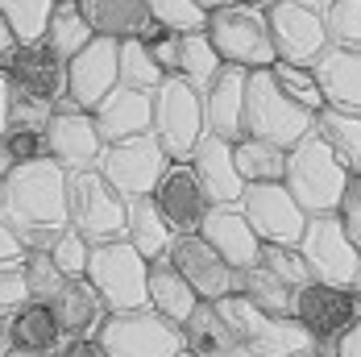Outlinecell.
I'll return each instance as SVG.
<instances>
[{"mask_svg":"<svg viewBox=\"0 0 361 357\" xmlns=\"http://www.w3.org/2000/svg\"><path fill=\"white\" fill-rule=\"evenodd\" d=\"M0 220L21 237L25 250H50L59 233L71 229L67 171L54 158L13 167V175L0 183Z\"/></svg>","mask_w":361,"mask_h":357,"instance_id":"obj_1","label":"cell"},{"mask_svg":"<svg viewBox=\"0 0 361 357\" xmlns=\"http://www.w3.org/2000/svg\"><path fill=\"white\" fill-rule=\"evenodd\" d=\"M349 171L341 167V158L328 150L316 129L295 142L287 150V175H283V187L295 195V204L303 208L307 216H328L341 208L345 200V187H349Z\"/></svg>","mask_w":361,"mask_h":357,"instance_id":"obj_2","label":"cell"},{"mask_svg":"<svg viewBox=\"0 0 361 357\" xmlns=\"http://www.w3.org/2000/svg\"><path fill=\"white\" fill-rule=\"evenodd\" d=\"M316 129V116L307 108H299L287 92L274 83L270 67L250 71L245 79V112H241V138H257V142L283 145L290 150Z\"/></svg>","mask_w":361,"mask_h":357,"instance_id":"obj_3","label":"cell"},{"mask_svg":"<svg viewBox=\"0 0 361 357\" xmlns=\"http://www.w3.org/2000/svg\"><path fill=\"white\" fill-rule=\"evenodd\" d=\"M216 312L233 328L237 345L253 357H299L312 349V337L303 332V324L295 316H270L257 303H250L241 291L216 299Z\"/></svg>","mask_w":361,"mask_h":357,"instance_id":"obj_4","label":"cell"},{"mask_svg":"<svg viewBox=\"0 0 361 357\" xmlns=\"http://www.w3.org/2000/svg\"><path fill=\"white\" fill-rule=\"evenodd\" d=\"M204 34L212 37L220 63H228V67L262 71V67H274V59H279L274 42H270V25H266V8H257L250 0L212 8Z\"/></svg>","mask_w":361,"mask_h":357,"instance_id":"obj_5","label":"cell"},{"mask_svg":"<svg viewBox=\"0 0 361 357\" xmlns=\"http://www.w3.org/2000/svg\"><path fill=\"white\" fill-rule=\"evenodd\" d=\"M204 100L191 83L179 75H166L154 87V116H149V138L166 150L171 162H191L195 145L204 142Z\"/></svg>","mask_w":361,"mask_h":357,"instance_id":"obj_6","label":"cell"},{"mask_svg":"<svg viewBox=\"0 0 361 357\" xmlns=\"http://www.w3.org/2000/svg\"><path fill=\"white\" fill-rule=\"evenodd\" d=\"M67 216H71V229L83 233L92 246L121 241L129 200L100 171H67Z\"/></svg>","mask_w":361,"mask_h":357,"instance_id":"obj_7","label":"cell"},{"mask_svg":"<svg viewBox=\"0 0 361 357\" xmlns=\"http://www.w3.org/2000/svg\"><path fill=\"white\" fill-rule=\"evenodd\" d=\"M87 279L109 303V312H137L149 308V262L133 250L125 237L92 246L87 258Z\"/></svg>","mask_w":361,"mask_h":357,"instance_id":"obj_8","label":"cell"},{"mask_svg":"<svg viewBox=\"0 0 361 357\" xmlns=\"http://www.w3.org/2000/svg\"><path fill=\"white\" fill-rule=\"evenodd\" d=\"M299 253L307 262V274L316 283L328 286H341V291H357L361 286V253L357 246L349 241L341 216L328 212V216H307V229L299 237Z\"/></svg>","mask_w":361,"mask_h":357,"instance_id":"obj_9","label":"cell"},{"mask_svg":"<svg viewBox=\"0 0 361 357\" xmlns=\"http://www.w3.org/2000/svg\"><path fill=\"white\" fill-rule=\"evenodd\" d=\"M100 345L109 357H183V328L158 316L154 308L109 312L100 328Z\"/></svg>","mask_w":361,"mask_h":357,"instance_id":"obj_10","label":"cell"},{"mask_svg":"<svg viewBox=\"0 0 361 357\" xmlns=\"http://www.w3.org/2000/svg\"><path fill=\"white\" fill-rule=\"evenodd\" d=\"M290 316L303 324V332L312 337V349L320 357H336V341L361 320L357 316V303L349 291L341 286H328V283H303L295 286V308Z\"/></svg>","mask_w":361,"mask_h":357,"instance_id":"obj_11","label":"cell"},{"mask_svg":"<svg viewBox=\"0 0 361 357\" xmlns=\"http://www.w3.org/2000/svg\"><path fill=\"white\" fill-rule=\"evenodd\" d=\"M46 154L63 171H96L104 158V138L96 129V116L71 100H59L46 121Z\"/></svg>","mask_w":361,"mask_h":357,"instance_id":"obj_12","label":"cell"},{"mask_svg":"<svg viewBox=\"0 0 361 357\" xmlns=\"http://www.w3.org/2000/svg\"><path fill=\"white\" fill-rule=\"evenodd\" d=\"M250 229L262 237V246H299L303 229H307V212L295 204L283 183H245L241 204H237Z\"/></svg>","mask_w":361,"mask_h":357,"instance_id":"obj_13","label":"cell"},{"mask_svg":"<svg viewBox=\"0 0 361 357\" xmlns=\"http://www.w3.org/2000/svg\"><path fill=\"white\" fill-rule=\"evenodd\" d=\"M166 162H171L166 150L154 142L149 133H142V138H129V142L104 145V158H100L96 171L109 178L125 200H137V195H154Z\"/></svg>","mask_w":361,"mask_h":357,"instance_id":"obj_14","label":"cell"},{"mask_svg":"<svg viewBox=\"0 0 361 357\" xmlns=\"http://www.w3.org/2000/svg\"><path fill=\"white\" fill-rule=\"evenodd\" d=\"M266 25H270V42L274 54L283 63H303L316 67V59L328 50V34L320 21V8L299 4V0H274L266 8Z\"/></svg>","mask_w":361,"mask_h":357,"instance_id":"obj_15","label":"cell"},{"mask_svg":"<svg viewBox=\"0 0 361 357\" xmlns=\"http://www.w3.org/2000/svg\"><path fill=\"white\" fill-rule=\"evenodd\" d=\"M166 258H171V266L179 270L183 279L195 286V295L208 299V303H216V299H224V295L237 291V270H233L200 233H175Z\"/></svg>","mask_w":361,"mask_h":357,"instance_id":"obj_16","label":"cell"},{"mask_svg":"<svg viewBox=\"0 0 361 357\" xmlns=\"http://www.w3.org/2000/svg\"><path fill=\"white\" fill-rule=\"evenodd\" d=\"M0 71L8 75L13 87L30 92V96H37V100H50V104L67 100V59H63L46 37L21 42L17 54H13Z\"/></svg>","mask_w":361,"mask_h":357,"instance_id":"obj_17","label":"cell"},{"mask_svg":"<svg viewBox=\"0 0 361 357\" xmlns=\"http://www.w3.org/2000/svg\"><path fill=\"white\" fill-rule=\"evenodd\" d=\"M116 50H121L116 37L96 34L79 54L67 59V100H71V104L92 112V108L121 83V79H116Z\"/></svg>","mask_w":361,"mask_h":357,"instance_id":"obj_18","label":"cell"},{"mask_svg":"<svg viewBox=\"0 0 361 357\" xmlns=\"http://www.w3.org/2000/svg\"><path fill=\"white\" fill-rule=\"evenodd\" d=\"M154 204H158V212L166 216V224L175 233H200L204 216L212 208L191 162H166V171L154 187Z\"/></svg>","mask_w":361,"mask_h":357,"instance_id":"obj_19","label":"cell"},{"mask_svg":"<svg viewBox=\"0 0 361 357\" xmlns=\"http://www.w3.org/2000/svg\"><path fill=\"white\" fill-rule=\"evenodd\" d=\"M200 237L233 270H250V266L262 262V237L250 229V220H245V212L237 204H212L208 216H204V224H200Z\"/></svg>","mask_w":361,"mask_h":357,"instance_id":"obj_20","label":"cell"},{"mask_svg":"<svg viewBox=\"0 0 361 357\" xmlns=\"http://www.w3.org/2000/svg\"><path fill=\"white\" fill-rule=\"evenodd\" d=\"M96 116V129L104 145L112 142H129V138H142L149 133V116H154V92H137V87H125L116 83L100 104L92 108Z\"/></svg>","mask_w":361,"mask_h":357,"instance_id":"obj_21","label":"cell"},{"mask_svg":"<svg viewBox=\"0 0 361 357\" xmlns=\"http://www.w3.org/2000/svg\"><path fill=\"white\" fill-rule=\"evenodd\" d=\"M245 79L250 71L245 67H220L212 79H208V87L200 92V100H204V125H208V133H216V138H228V142H241V112H245Z\"/></svg>","mask_w":361,"mask_h":357,"instance_id":"obj_22","label":"cell"},{"mask_svg":"<svg viewBox=\"0 0 361 357\" xmlns=\"http://www.w3.org/2000/svg\"><path fill=\"white\" fill-rule=\"evenodd\" d=\"M191 167L200 175V187H204L208 204H241L245 178L237 171V158H233V142L228 138L204 133V142L195 145V154H191Z\"/></svg>","mask_w":361,"mask_h":357,"instance_id":"obj_23","label":"cell"},{"mask_svg":"<svg viewBox=\"0 0 361 357\" xmlns=\"http://www.w3.org/2000/svg\"><path fill=\"white\" fill-rule=\"evenodd\" d=\"M54 316H59V328L63 337H100V328L109 320V303L100 299V291L92 286V279H67L59 286V295L50 299Z\"/></svg>","mask_w":361,"mask_h":357,"instance_id":"obj_24","label":"cell"},{"mask_svg":"<svg viewBox=\"0 0 361 357\" xmlns=\"http://www.w3.org/2000/svg\"><path fill=\"white\" fill-rule=\"evenodd\" d=\"M316 79H320V92H324V108L361 112V50L328 46L316 59Z\"/></svg>","mask_w":361,"mask_h":357,"instance_id":"obj_25","label":"cell"},{"mask_svg":"<svg viewBox=\"0 0 361 357\" xmlns=\"http://www.w3.org/2000/svg\"><path fill=\"white\" fill-rule=\"evenodd\" d=\"M4 332L13 341V349H25V353H59L63 349V328H59V316L46 299H25L8 320H4Z\"/></svg>","mask_w":361,"mask_h":357,"instance_id":"obj_26","label":"cell"},{"mask_svg":"<svg viewBox=\"0 0 361 357\" xmlns=\"http://www.w3.org/2000/svg\"><path fill=\"white\" fill-rule=\"evenodd\" d=\"M149 308H154L158 316H166L171 324H179V328L191 320V312L200 308L195 286L187 283L175 266H171V258L149 262Z\"/></svg>","mask_w":361,"mask_h":357,"instance_id":"obj_27","label":"cell"},{"mask_svg":"<svg viewBox=\"0 0 361 357\" xmlns=\"http://www.w3.org/2000/svg\"><path fill=\"white\" fill-rule=\"evenodd\" d=\"M125 241L142 253L145 262L166 258L171 241H175V229L166 224V216L158 212L154 195H137V200H129V216H125Z\"/></svg>","mask_w":361,"mask_h":357,"instance_id":"obj_28","label":"cell"},{"mask_svg":"<svg viewBox=\"0 0 361 357\" xmlns=\"http://www.w3.org/2000/svg\"><path fill=\"white\" fill-rule=\"evenodd\" d=\"M183 349L191 357H233L241 345H237L233 328L224 324V316L216 312V303L200 299V308L191 312V320L183 324Z\"/></svg>","mask_w":361,"mask_h":357,"instance_id":"obj_29","label":"cell"},{"mask_svg":"<svg viewBox=\"0 0 361 357\" xmlns=\"http://www.w3.org/2000/svg\"><path fill=\"white\" fill-rule=\"evenodd\" d=\"M83 21L92 25V34L100 37H137L142 21L149 17L145 13V0H75Z\"/></svg>","mask_w":361,"mask_h":357,"instance_id":"obj_30","label":"cell"},{"mask_svg":"<svg viewBox=\"0 0 361 357\" xmlns=\"http://www.w3.org/2000/svg\"><path fill=\"white\" fill-rule=\"evenodd\" d=\"M316 138L341 158V167L349 175H361V112L320 108L316 112Z\"/></svg>","mask_w":361,"mask_h":357,"instance_id":"obj_31","label":"cell"},{"mask_svg":"<svg viewBox=\"0 0 361 357\" xmlns=\"http://www.w3.org/2000/svg\"><path fill=\"white\" fill-rule=\"evenodd\" d=\"M237 291L270 316H290V308H295V286H287L279 274H270L262 262L250 270H237Z\"/></svg>","mask_w":361,"mask_h":357,"instance_id":"obj_32","label":"cell"},{"mask_svg":"<svg viewBox=\"0 0 361 357\" xmlns=\"http://www.w3.org/2000/svg\"><path fill=\"white\" fill-rule=\"evenodd\" d=\"M233 158H237V171L245 183H283V175H287V150L283 145L241 138V142H233Z\"/></svg>","mask_w":361,"mask_h":357,"instance_id":"obj_33","label":"cell"},{"mask_svg":"<svg viewBox=\"0 0 361 357\" xmlns=\"http://www.w3.org/2000/svg\"><path fill=\"white\" fill-rule=\"evenodd\" d=\"M92 25L83 21V13H79V4L75 0H54V8H50V21H46V42L63 54V59H71L79 54L87 42H92Z\"/></svg>","mask_w":361,"mask_h":357,"instance_id":"obj_34","label":"cell"},{"mask_svg":"<svg viewBox=\"0 0 361 357\" xmlns=\"http://www.w3.org/2000/svg\"><path fill=\"white\" fill-rule=\"evenodd\" d=\"M116 79L125 83V87H137V92H154L166 71L154 63V54H149V46H145L142 37H121V50H116Z\"/></svg>","mask_w":361,"mask_h":357,"instance_id":"obj_35","label":"cell"},{"mask_svg":"<svg viewBox=\"0 0 361 357\" xmlns=\"http://www.w3.org/2000/svg\"><path fill=\"white\" fill-rule=\"evenodd\" d=\"M224 63H220V54H216V46H212V37L204 34H183V42H179V79L183 83H191L195 92H204L208 87V79L220 71Z\"/></svg>","mask_w":361,"mask_h":357,"instance_id":"obj_36","label":"cell"},{"mask_svg":"<svg viewBox=\"0 0 361 357\" xmlns=\"http://www.w3.org/2000/svg\"><path fill=\"white\" fill-rule=\"evenodd\" d=\"M270 75H274V83L287 92L290 100L299 108H307L312 116L324 108V92H320V79H316V67H303V63H283V59H274V67H270Z\"/></svg>","mask_w":361,"mask_h":357,"instance_id":"obj_37","label":"cell"},{"mask_svg":"<svg viewBox=\"0 0 361 357\" xmlns=\"http://www.w3.org/2000/svg\"><path fill=\"white\" fill-rule=\"evenodd\" d=\"M320 21H324L328 46L361 50V0H324Z\"/></svg>","mask_w":361,"mask_h":357,"instance_id":"obj_38","label":"cell"},{"mask_svg":"<svg viewBox=\"0 0 361 357\" xmlns=\"http://www.w3.org/2000/svg\"><path fill=\"white\" fill-rule=\"evenodd\" d=\"M145 13L171 34H200L208 25V13L195 0H145Z\"/></svg>","mask_w":361,"mask_h":357,"instance_id":"obj_39","label":"cell"},{"mask_svg":"<svg viewBox=\"0 0 361 357\" xmlns=\"http://www.w3.org/2000/svg\"><path fill=\"white\" fill-rule=\"evenodd\" d=\"M50 8H54V0H0V13L8 17V25L17 30L21 42H37V37H46Z\"/></svg>","mask_w":361,"mask_h":357,"instance_id":"obj_40","label":"cell"},{"mask_svg":"<svg viewBox=\"0 0 361 357\" xmlns=\"http://www.w3.org/2000/svg\"><path fill=\"white\" fill-rule=\"evenodd\" d=\"M21 270H25V283H30V299H46V303H50V299L59 295V286L67 283V274L54 266L50 250H25Z\"/></svg>","mask_w":361,"mask_h":357,"instance_id":"obj_41","label":"cell"},{"mask_svg":"<svg viewBox=\"0 0 361 357\" xmlns=\"http://www.w3.org/2000/svg\"><path fill=\"white\" fill-rule=\"evenodd\" d=\"M50 258H54V266L67 279H83L87 274V258H92V241L83 233H75V229H63L59 241L50 246Z\"/></svg>","mask_w":361,"mask_h":357,"instance_id":"obj_42","label":"cell"},{"mask_svg":"<svg viewBox=\"0 0 361 357\" xmlns=\"http://www.w3.org/2000/svg\"><path fill=\"white\" fill-rule=\"evenodd\" d=\"M262 266H266L270 274H279L287 286L312 283V274H307V262H303L299 246H262Z\"/></svg>","mask_w":361,"mask_h":357,"instance_id":"obj_43","label":"cell"},{"mask_svg":"<svg viewBox=\"0 0 361 357\" xmlns=\"http://www.w3.org/2000/svg\"><path fill=\"white\" fill-rule=\"evenodd\" d=\"M8 112H13V129H46L54 104L37 100V96H30V92H21V87L8 83Z\"/></svg>","mask_w":361,"mask_h":357,"instance_id":"obj_44","label":"cell"},{"mask_svg":"<svg viewBox=\"0 0 361 357\" xmlns=\"http://www.w3.org/2000/svg\"><path fill=\"white\" fill-rule=\"evenodd\" d=\"M4 150L13 154L17 167L37 162V158H50V154H46V129H8V133H4Z\"/></svg>","mask_w":361,"mask_h":357,"instance_id":"obj_45","label":"cell"},{"mask_svg":"<svg viewBox=\"0 0 361 357\" xmlns=\"http://www.w3.org/2000/svg\"><path fill=\"white\" fill-rule=\"evenodd\" d=\"M30 299V283H25V270H21V262H8V266H0V316L8 320L21 303Z\"/></svg>","mask_w":361,"mask_h":357,"instance_id":"obj_46","label":"cell"},{"mask_svg":"<svg viewBox=\"0 0 361 357\" xmlns=\"http://www.w3.org/2000/svg\"><path fill=\"white\" fill-rule=\"evenodd\" d=\"M336 216H341V224H345L349 241H353V246H357V253H361V175L349 178V187H345V200H341Z\"/></svg>","mask_w":361,"mask_h":357,"instance_id":"obj_47","label":"cell"},{"mask_svg":"<svg viewBox=\"0 0 361 357\" xmlns=\"http://www.w3.org/2000/svg\"><path fill=\"white\" fill-rule=\"evenodd\" d=\"M179 42H183V34H171V30H162L158 37H149V42H145V46H149V54H154V63H158L166 75L179 71Z\"/></svg>","mask_w":361,"mask_h":357,"instance_id":"obj_48","label":"cell"},{"mask_svg":"<svg viewBox=\"0 0 361 357\" xmlns=\"http://www.w3.org/2000/svg\"><path fill=\"white\" fill-rule=\"evenodd\" d=\"M59 357H109V353H104L100 337H71V341H63Z\"/></svg>","mask_w":361,"mask_h":357,"instance_id":"obj_49","label":"cell"},{"mask_svg":"<svg viewBox=\"0 0 361 357\" xmlns=\"http://www.w3.org/2000/svg\"><path fill=\"white\" fill-rule=\"evenodd\" d=\"M25 258V246H21V237L0 220V266H8V262H21Z\"/></svg>","mask_w":361,"mask_h":357,"instance_id":"obj_50","label":"cell"},{"mask_svg":"<svg viewBox=\"0 0 361 357\" xmlns=\"http://www.w3.org/2000/svg\"><path fill=\"white\" fill-rule=\"evenodd\" d=\"M17 46H21V37H17V30L8 25V17L0 13V67H4V63L17 54Z\"/></svg>","mask_w":361,"mask_h":357,"instance_id":"obj_51","label":"cell"},{"mask_svg":"<svg viewBox=\"0 0 361 357\" xmlns=\"http://www.w3.org/2000/svg\"><path fill=\"white\" fill-rule=\"evenodd\" d=\"M336 357H361V320L336 341Z\"/></svg>","mask_w":361,"mask_h":357,"instance_id":"obj_52","label":"cell"},{"mask_svg":"<svg viewBox=\"0 0 361 357\" xmlns=\"http://www.w3.org/2000/svg\"><path fill=\"white\" fill-rule=\"evenodd\" d=\"M8 129H13V112H8V75L0 71V142H4Z\"/></svg>","mask_w":361,"mask_h":357,"instance_id":"obj_53","label":"cell"},{"mask_svg":"<svg viewBox=\"0 0 361 357\" xmlns=\"http://www.w3.org/2000/svg\"><path fill=\"white\" fill-rule=\"evenodd\" d=\"M13 167H17V162H13V154L4 150V142H0V183H4V178L13 175Z\"/></svg>","mask_w":361,"mask_h":357,"instance_id":"obj_54","label":"cell"},{"mask_svg":"<svg viewBox=\"0 0 361 357\" xmlns=\"http://www.w3.org/2000/svg\"><path fill=\"white\" fill-rule=\"evenodd\" d=\"M204 13H212V8H224V4H237V0H195Z\"/></svg>","mask_w":361,"mask_h":357,"instance_id":"obj_55","label":"cell"},{"mask_svg":"<svg viewBox=\"0 0 361 357\" xmlns=\"http://www.w3.org/2000/svg\"><path fill=\"white\" fill-rule=\"evenodd\" d=\"M13 353V341H8V332H0V357Z\"/></svg>","mask_w":361,"mask_h":357,"instance_id":"obj_56","label":"cell"},{"mask_svg":"<svg viewBox=\"0 0 361 357\" xmlns=\"http://www.w3.org/2000/svg\"><path fill=\"white\" fill-rule=\"evenodd\" d=\"M8 357H59V353H25V349H13Z\"/></svg>","mask_w":361,"mask_h":357,"instance_id":"obj_57","label":"cell"},{"mask_svg":"<svg viewBox=\"0 0 361 357\" xmlns=\"http://www.w3.org/2000/svg\"><path fill=\"white\" fill-rule=\"evenodd\" d=\"M353 303H357V316H361V286L353 291Z\"/></svg>","mask_w":361,"mask_h":357,"instance_id":"obj_58","label":"cell"},{"mask_svg":"<svg viewBox=\"0 0 361 357\" xmlns=\"http://www.w3.org/2000/svg\"><path fill=\"white\" fill-rule=\"evenodd\" d=\"M250 4H257V8H270V4H274V0H250Z\"/></svg>","mask_w":361,"mask_h":357,"instance_id":"obj_59","label":"cell"},{"mask_svg":"<svg viewBox=\"0 0 361 357\" xmlns=\"http://www.w3.org/2000/svg\"><path fill=\"white\" fill-rule=\"evenodd\" d=\"M299 4H312V8H320V4H324V0H299Z\"/></svg>","mask_w":361,"mask_h":357,"instance_id":"obj_60","label":"cell"},{"mask_svg":"<svg viewBox=\"0 0 361 357\" xmlns=\"http://www.w3.org/2000/svg\"><path fill=\"white\" fill-rule=\"evenodd\" d=\"M299 357H320V353H316V349H307V353H299Z\"/></svg>","mask_w":361,"mask_h":357,"instance_id":"obj_61","label":"cell"},{"mask_svg":"<svg viewBox=\"0 0 361 357\" xmlns=\"http://www.w3.org/2000/svg\"><path fill=\"white\" fill-rule=\"evenodd\" d=\"M233 357H253V353H245V349H237V353H233Z\"/></svg>","mask_w":361,"mask_h":357,"instance_id":"obj_62","label":"cell"},{"mask_svg":"<svg viewBox=\"0 0 361 357\" xmlns=\"http://www.w3.org/2000/svg\"><path fill=\"white\" fill-rule=\"evenodd\" d=\"M183 357H191V353H183Z\"/></svg>","mask_w":361,"mask_h":357,"instance_id":"obj_63","label":"cell"}]
</instances>
